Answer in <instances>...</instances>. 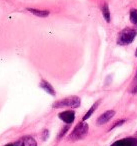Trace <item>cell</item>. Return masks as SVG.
Listing matches in <instances>:
<instances>
[{"instance_id": "cell-1", "label": "cell", "mask_w": 137, "mask_h": 146, "mask_svg": "<svg viewBox=\"0 0 137 146\" xmlns=\"http://www.w3.org/2000/svg\"><path fill=\"white\" fill-rule=\"evenodd\" d=\"M88 129H89L88 124L82 120V121L79 122L74 127L73 131L71 132V134L69 135L68 139L70 140V141H78V140L83 139V138H85V136L87 135V133H88Z\"/></svg>"}, {"instance_id": "cell-2", "label": "cell", "mask_w": 137, "mask_h": 146, "mask_svg": "<svg viewBox=\"0 0 137 146\" xmlns=\"http://www.w3.org/2000/svg\"><path fill=\"white\" fill-rule=\"evenodd\" d=\"M81 104V99L78 96H68L66 98H63L58 101H55L52 104L53 108H64V107H70V108H78Z\"/></svg>"}, {"instance_id": "cell-3", "label": "cell", "mask_w": 137, "mask_h": 146, "mask_svg": "<svg viewBox=\"0 0 137 146\" xmlns=\"http://www.w3.org/2000/svg\"><path fill=\"white\" fill-rule=\"evenodd\" d=\"M137 35V31L132 28H125L118 34L117 37V44L121 46L129 45L134 41Z\"/></svg>"}, {"instance_id": "cell-4", "label": "cell", "mask_w": 137, "mask_h": 146, "mask_svg": "<svg viewBox=\"0 0 137 146\" xmlns=\"http://www.w3.org/2000/svg\"><path fill=\"white\" fill-rule=\"evenodd\" d=\"M58 117H59V119L62 120L64 123L70 125L75 120V112L73 111V110H65V111L60 112V113L58 114Z\"/></svg>"}, {"instance_id": "cell-5", "label": "cell", "mask_w": 137, "mask_h": 146, "mask_svg": "<svg viewBox=\"0 0 137 146\" xmlns=\"http://www.w3.org/2000/svg\"><path fill=\"white\" fill-rule=\"evenodd\" d=\"M110 146H137V138L127 137L113 142Z\"/></svg>"}, {"instance_id": "cell-6", "label": "cell", "mask_w": 137, "mask_h": 146, "mask_svg": "<svg viewBox=\"0 0 137 146\" xmlns=\"http://www.w3.org/2000/svg\"><path fill=\"white\" fill-rule=\"evenodd\" d=\"M115 115V111L114 110H107L104 113H102L96 120L97 125H103V124L107 123L111 118H113V116Z\"/></svg>"}, {"instance_id": "cell-7", "label": "cell", "mask_w": 137, "mask_h": 146, "mask_svg": "<svg viewBox=\"0 0 137 146\" xmlns=\"http://www.w3.org/2000/svg\"><path fill=\"white\" fill-rule=\"evenodd\" d=\"M39 86H40V88H42L44 91H46L48 94H50L51 96H55V95H56V92H55L53 86L51 85V84L49 83L48 81H46V80H44V79L41 80L40 83H39Z\"/></svg>"}, {"instance_id": "cell-8", "label": "cell", "mask_w": 137, "mask_h": 146, "mask_svg": "<svg viewBox=\"0 0 137 146\" xmlns=\"http://www.w3.org/2000/svg\"><path fill=\"white\" fill-rule=\"evenodd\" d=\"M27 11L32 13V14L35 15V16L42 17V18L49 16V14H50V12H49L48 10H39V9H35V8H27Z\"/></svg>"}, {"instance_id": "cell-9", "label": "cell", "mask_w": 137, "mask_h": 146, "mask_svg": "<svg viewBox=\"0 0 137 146\" xmlns=\"http://www.w3.org/2000/svg\"><path fill=\"white\" fill-rule=\"evenodd\" d=\"M20 146H37V142L31 136H25L21 139Z\"/></svg>"}, {"instance_id": "cell-10", "label": "cell", "mask_w": 137, "mask_h": 146, "mask_svg": "<svg viewBox=\"0 0 137 146\" xmlns=\"http://www.w3.org/2000/svg\"><path fill=\"white\" fill-rule=\"evenodd\" d=\"M101 11H102V15L105 20H106V22H110L111 14H110V10H109V7L107 3H104V4L101 6Z\"/></svg>"}, {"instance_id": "cell-11", "label": "cell", "mask_w": 137, "mask_h": 146, "mask_svg": "<svg viewBox=\"0 0 137 146\" xmlns=\"http://www.w3.org/2000/svg\"><path fill=\"white\" fill-rule=\"evenodd\" d=\"M99 104H100V100H98V101H96L94 104H93L92 106H91V108H90V109H89L88 111L86 112V114H85V115L83 116V118H82V120H83V121H85V120H87V119H88V118H90V116L92 115V114H93V112H94L95 110H96V108L98 107V105H99Z\"/></svg>"}, {"instance_id": "cell-12", "label": "cell", "mask_w": 137, "mask_h": 146, "mask_svg": "<svg viewBox=\"0 0 137 146\" xmlns=\"http://www.w3.org/2000/svg\"><path fill=\"white\" fill-rule=\"evenodd\" d=\"M129 17H130L131 22L137 26V9H132V10H130Z\"/></svg>"}, {"instance_id": "cell-13", "label": "cell", "mask_w": 137, "mask_h": 146, "mask_svg": "<svg viewBox=\"0 0 137 146\" xmlns=\"http://www.w3.org/2000/svg\"><path fill=\"white\" fill-rule=\"evenodd\" d=\"M131 92H132V93H137V71H136V74H135V76H134V79H133V81H132Z\"/></svg>"}, {"instance_id": "cell-14", "label": "cell", "mask_w": 137, "mask_h": 146, "mask_svg": "<svg viewBox=\"0 0 137 146\" xmlns=\"http://www.w3.org/2000/svg\"><path fill=\"white\" fill-rule=\"evenodd\" d=\"M69 130V124L67 126H64V127L61 129V132H60V134H59V136H58V138H61V137H63V136L65 135V133H66L67 131Z\"/></svg>"}, {"instance_id": "cell-15", "label": "cell", "mask_w": 137, "mask_h": 146, "mask_svg": "<svg viewBox=\"0 0 137 146\" xmlns=\"http://www.w3.org/2000/svg\"><path fill=\"white\" fill-rule=\"evenodd\" d=\"M124 122H125V120L124 119H122V120H118V121H116V122H115V124H114V125H113L112 126V127H111L110 128V130L111 129H113V128H115V127H117V126H120V125H122V124L123 123H124Z\"/></svg>"}, {"instance_id": "cell-16", "label": "cell", "mask_w": 137, "mask_h": 146, "mask_svg": "<svg viewBox=\"0 0 137 146\" xmlns=\"http://www.w3.org/2000/svg\"><path fill=\"white\" fill-rule=\"evenodd\" d=\"M21 145V140H18V141L14 142V143H8L4 146H20Z\"/></svg>"}, {"instance_id": "cell-17", "label": "cell", "mask_w": 137, "mask_h": 146, "mask_svg": "<svg viewBox=\"0 0 137 146\" xmlns=\"http://www.w3.org/2000/svg\"><path fill=\"white\" fill-rule=\"evenodd\" d=\"M43 133H44V136H43V140H46L47 137H48V130H44V131H43Z\"/></svg>"}, {"instance_id": "cell-18", "label": "cell", "mask_w": 137, "mask_h": 146, "mask_svg": "<svg viewBox=\"0 0 137 146\" xmlns=\"http://www.w3.org/2000/svg\"><path fill=\"white\" fill-rule=\"evenodd\" d=\"M135 56L137 57V49H136V51H135Z\"/></svg>"}]
</instances>
